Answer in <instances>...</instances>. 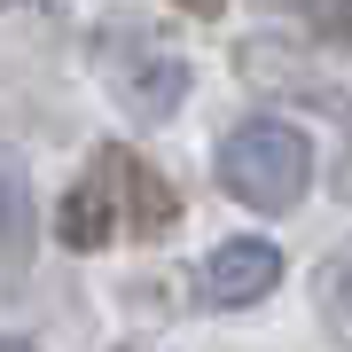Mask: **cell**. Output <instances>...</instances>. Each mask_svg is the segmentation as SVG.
Masks as SVG:
<instances>
[{
	"label": "cell",
	"instance_id": "2",
	"mask_svg": "<svg viewBox=\"0 0 352 352\" xmlns=\"http://www.w3.org/2000/svg\"><path fill=\"white\" fill-rule=\"evenodd\" d=\"M102 164V180H110V204H118V235H133V243H157V235H173V219H180V188L157 173L149 157H133V149H94Z\"/></svg>",
	"mask_w": 352,
	"mask_h": 352
},
{
	"label": "cell",
	"instance_id": "4",
	"mask_svg": "<svg viewBox=\"0 0 352 352\" xmlns=\"http://www.w3.org/2000/svg\"><path fill=\"white\" fill-rule=\"evenodd\" d=\"M110 78L133 118H173L180 94H188V63L173 47H149V39H126V55H110Z\"/></svg>",
	"mask_w": 352,
	"mask_h": 352
},
{
	"label": "cell",
	"instance_id": "7",
	"mask_svg": "<svg viewBox=\"0 0 352 352\" xmlns=\"http://www.w3.org/2000/svg\"><path fill=\"white\" fill-rule=\"evenodd\" d=\"M305 8H314V32L329 47H352V0H305Z\"/></svg>",
	"mask_w": 352,
	"mask_h": 352
},
{
	"label": "cell",
	"instance_id": "9",
	"mask_svg": "<svg viewBox=\"0 0 352 352\" xmlns=\"http://www.w3.org/2000/svg\"><path fill=\"white\" fill-rule=\"evenodd\" d=\"M0 352H39V344H24V337H0Z\"/></svg>",
	"mask_w": 352,
	"mask_h": 352
},
{
	"label": "cell",
	"instance_id": "11",
	"mask_svg": "<svg viewBox=\"0 0 352 352\" xmlns=\"http://www.w3.org/2000/svg\"><path fill=\"white\" fill-rule=\"evenodd\" d=\"M8 8H24V0H8Z\"/></svg>",
	"mask_w": 352,
	"mask_h": 352
},
{
	"label": "cell",
	"instance_id": "8",
	"mask_svg": "<svg viewBox=\"0 0 352 352\" xmlns=\"http://www.w3.org/2000/svg\"><path fill=\"white\" fill-rule=\"evenodd\" d=\"M180 8H188V16H219L227 0H180Z\"/></svg>",
	"mask_w": 352,
	"mask_h": 352
},
{
	"label": "cell",
	"instance_id": "3",
	"mask_svg": "<svg viewBox=\"0 0 352 352\" xmlns=\"http://www.w3.org/2000/svg\"><path fill=\"white\" fill-rule=\"evenodd\" d=\"M274 282H282V251L266 235H235L204 258V305H219V314H243V305L274 298Z\"/></svg>",
	"mask_w": 352,
	"mask_h": 352
},
{
	"label": "cell",
	"instance_id": "6",
	"mask_svg": "<svg viewBox=\"0 0 352 352\" xmlns=\"http://www.w3.org/2000/svg\"><path fill=\"white\" fill-rule=\"evenodd\" d=\"M0 258H8V274H24L32 258V196L16 164H0Z\"/></svg>",
	"mask_w": 352,
	"mask_h": 352
},
{
	"label": "cell",
	"instance_id": "10",
	"mask_svg": "<svg viewBox=\"0 0 352 352\" xmlns=\"http://www.w3.org/2000/svg\"><path fill=\"white\" fill-rule=\"evenodd\" d=\"M274 8H305V0H274Z\"/></svg>",
	"mask_w": 352,
	"mask_h": 352
},
{
	"label": "cell",
	"instance_id": "1",
	"mask_svg": "<svg viewBox=\"0 0 352 352\" xmlns=\"http://www.w3.org/2000/svg\"><path fill=\"white\" fill-rule=\"evenodd\" d=\"M305 180H314V141L282 118H251L219 141V188L251 212H289L305 204Z\"/></svg>",
	"mask_w": 352,
	"mask_h": 352
},
{
	"label": "cell",
	"instance_id": "5",
	"mask_svg": "<svg viewBox=\"0 0 352 352\" xmlns=\"http://www.w3.org/2000/svg\"><path fill=\"white\" fill-rule=\"evenodd\" d=\"M55 243H71V251H102V243H118V204H110L102 164H87V180L55 204Z\"/></svg>",
	"mask_w": 352,
	"mask_h": 352
}]
</instances>
